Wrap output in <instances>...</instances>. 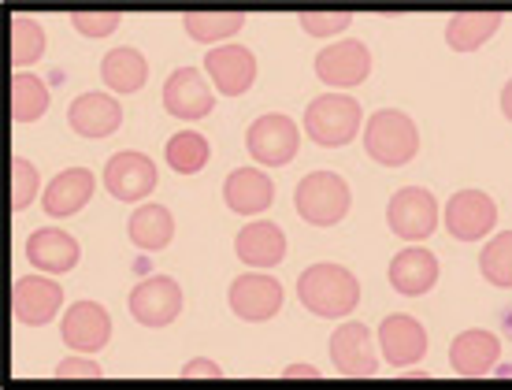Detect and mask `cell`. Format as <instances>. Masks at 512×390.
<instances>
[{
  "label": "cell",
  "instance_id": "obj_1",
  "mask_svg": "<svg viewBox=\"0 0 512 390\" xmlns=\"http://www.w3.org/2000/svg\"><path fill=\"white\" fill-rule=\"evenodd\" d=\"M297 298L316 316H349L360 301L357 275L342 264H312L297 279Z\"/></svg>",
  "mask_w": 512,
  "mask_h": 390
},
{
  "label": "cell",
  "instance_id": "obj_2",
  "mask_svg": "<svg viewBox=\"0 0 512 390\" xmlns=\"http://www.w3.org/2000/svg\"><path fill=\"white\" fill-rule=\"evenodd\" d=\"M364 149L372 156L375 164H383V168H401V164H409L416 149H420V130L412 123L405 112H397V108H379L372 119H368V127H364Z\"/></svg>",
  "mask_w": 512,
  "mask_h": 390
},
{
  "label": "cell",
  "instance_id": "obj_3",
  "mask_svg": "<svg viewBox=\"0 0 512 390\" xmlns=\"http://www.w3.org/2000/svg\"><path fill=\"white\" fill-rule=\"evenodd\" d=\"M360 130V104L346 93H323L308 104L305 134L323 149H342L357 138Z\"/></svg>",
  "mask_w": 512,
  "mask_h": 390
},
{
  "label": "cell",
  "instance_id": "obj_4",
  "mask_svg": "<svg viewBox=\"0 0 512 390\" xmlns=\"http://www.w3.org/2000/svg\"><path fill=\"white\" fill-rule=\"evenodd\" d=\"M349 186L342 175H334V171H312L305 179L297 182V194H294V205H297V216L312 227H334V223L342 220L349 212Z\"/></svg>",
  "mask_w": 512,
  "mask_h": 390
},
{
  "label": "cell",
  "instance_id": "obj_5",
  "mask_svg": "<svg viewBox=\"0 0 512 390\" xmlns=\"http://www.w3.org/2000/svg\"><path fill=\"white\" fill-rule=\"evenodd\" d=\"M245 145H249V156L264 168H282L297 156V145H301V130L290 116H279V112H268L260 116L245 134Z\"/></svg>",
  "mask_w": 512,
  "mask_h": 390
},
{
  "label": "cell",
  "instance_id": "obj_6",
  "mask_svg": "<svg viewBox=\"0 0 512 390\" xmlns=\"http://www.w3.org/2000/svg\"><path fill=\"white\" fill-rule=\"evenodd\" d=\"M386 223H390V231H394L397 238L423 242V238H431L438 227V201L431 197V190H423V186H405V190H397V194L390 197Z\"/></svg>",
  "mask_w": 512,
  "mask_h": 390
},
{
  "label": "cell",
  "instance_id": "obj_7",
  "mask_svg": "<svg viewBox=\"0 0 512 390\" xmlns=\"http://www.w3.org/2000/svg\"><path fill=\"white\" fill-rule=\"evenodd\" d=\"M182 312V290L171 275H149L130 290V316L141 327H167Z\"/></svg>",
  "mask_w": 512,
  "mask_h": 390
},
{
  "label": "cell",
  "instance_id": "obj_8",
  "mask_svg": "<svg viewBox=\"0 0 512 390\" xmlns=\"http://www.w3.org/2000/svg\"><path fill=\"white\" fill-rule=\"evenodd\" d=\"M372 75V49L357 38L334 41L316 52V78L327 86H360Z\"/></svg>",
  "mask_w": 512,
  "mask_h": 390
},
{
  "label": "cell",
  "instance_id": "obj_9",
  "mask_svg": "<svg viewBox=\"0 0 512 390\" xmlns=\"http://www.w3.org/2000/svg\"><path fill=\"white\" fill-rule=\"evenodd\" d=\"M498 227V205L483 190H461L446 205V231L461 242H479Z\"/></svg>",
  "mask_w": 512,
  "mask_h": 390
},
{
  "label": "cell",
  "instance_id": "obj_10",
  "mask_svg": "<svg viewBox=\"0 0 512 390\" xmlns=\"http://www.w3.org/2000/svg\"><path fill=\"white\" fill-rule=\"evenodd\" d=\"M104 190L116 201H141L156 190V164L145 153H116L104 164Z\"/></svg>",
  "mask_w": 512,
  "mask_h": 390
},
{
  "label": "cell",
  "instance_id": "obj_11",
  "mask_svg": "<svg viewBox=\"0 0 512 390\" xmlns=\"http://www.w3.org/2000/svg\"><path fill=\"white\" fill-rule=\"evenodd\" d=\"M164 108L175 119H205L216 108V93L197 67H179L164 82Z\"/></svg>",
  "mask_w": 512,
  "mask_h": 390
},
{
  "label": "cell",
  "instance_id": "obj_12",
  "mask_svg": "<svg viewBox=\"0 0 512 390\" xmlns=\"http://www.w3.org/2000/svg\"><path fill=\"white\" fill-rule=\"evenodd\" d=\"M205 71L223 97L249 93L256 82V56L245 45H219L205 52Z\"/></svg>",
  "mask_w": 512,
  "mask_h": 390
},
{
  "label": "cell",
  "instance_id": "obj_13",
  "mask_svg": "<svg viewBox=\"0 0 512 390\" xmlns=\"http://www.w3.org/2000/svg\"><path fill=\"white\" fill-rule=\"evenodd\" d=\"M64 305V290L52 279H41V275H23L15 279L12 286V312L15 320L26 327H45L60 312Z\"/></svg>",
  "mask_w": 512,
  "mask_h": 390
},
{
  "label": "cell",
  "instance_id": "obj_14",
  "mask_svg": "<svg viewBox=\"0 0 512 390\" xmlns=\"http://www.w3.org/2000/svg\"><path fill=\"white\" fill-rule=\"evenodd\" d=\"M60 335H64V342L71 350L97 353L101 346H108V338H112V316H108V309L97 305V301H75V305H67Z\"/></svg>",
  "mask_w": 512,
  "mask_h": 390
},
{
  "label": "cell",
  "instance_id": "obj_15",
  "mask_svg": "<svg viewBox=\"0 0 512 390\" xmlns=\"http://www.w3.org/2000/svg\"><path fill=\"white\" fill-rule=\"evenodd\" d=\"M331 361L342 376H375L379 372V353L372 346V331L360 320H346L331 335Z\"/></svg>",
  "mask_w": 512,
  "mask_h": 390
},
{
  "label": "cell",
  "instance_id": "obj_16",
  "mask_svg": "<svg viewBox=\"0 0 512 390\" xmlns=\"http://www.w3.org/2000/svg\"><path fill=\"white\" fill-rule=\"evenodd\" d=\"M231 309L249 324H264L282 309V286L271 275H238L231 283Z\"/></svg>",
  "mask_w": 512,
  "mask_h": 390
},
{
  "label": "cell",
  "instance_id": "obj_17",
  "mask_svg": "<svg viewBox=\"0 0 512 390\" xmlns=\"http://www.w3.org/2000/svg\"><path fill=\"white\" fill-rule=\"evenodd\" d=\"M379 346H383V357L390 364L409 368V364L423 361V353H427V331L416 316L394 312L379 324Z\"/></svg>",
  "mask_w": 512,
  "mask_h": 390
},
{
  "label": "cell",
  "instance_id": "obj_18",
  "mask_svg": "<svg viewBox=\"0 0 512 390\" xmlns=\"http://www.w3.org/2000/svg\"><path fill=\"white\" fill-rule=\"evenodd\" d=\"M67 123H71V130L82 134V138L101 142V138H108V134L119 130L123 108H119V101L108 97V93H82V97H75V104H71Z\"/></svg>",
  "mask_w": 512,
  "mask_h": 390
},
{
  "label": "cell",
  "instance_id": "obj_19",
  "mask_svg": "<svg viewBox=\"0 0 512 390\" xmlns=\"http://www.w3.org/2000/svg\"><path fill=\"white\" fill-rule=\"evenodd\" d=\"M501 361V342L498 335H490L483 327L461 331L449 346V364L457 376H487L490 368Z\"/></svg>",
  "mask_w": 512,
  "mask_h": 390
},
{
  "label": "cell",
  "instance_id": "obj_20",
  "mask_svg": "<svg viewBox=\"0 0 512 390\" xmlns=\"http://www.w3.org/2000/svg\"><path fill=\"white\" fill-rule=\"evenodd\" d=\"M438 283V257L431 249L409 246L390 260V286L405 298H420Z\"/></svg>",
  "mask_w": 512,
  "mask_h": 390
},
{
  "label": "cell",
  "instance_id": "obj_21",
  "mask_svg": "<svg viewBox=\"0 0 512 390\" xmlns=\"http://www.w3.org/2000/svg\"><path fill=\"white\" fill-rule=\"evenodd\" d=\"M78 257H82V249H78V242L67 231L41 227V231H34L26 238V260L34 268H41V272H52V275L71 272L78 264Z\"/></svg>",
  "mask_w": 512,
  "mask_h": 390
},
{
  "label": "cell",
  "instance_id": "obj_22",
  "mask_svg": "<svg viewBox=\"0 0 512 390\" xmlns=\"http://www.w3.org/2000/svg\"><path fill=\"white\" fill-rule=\"evenodd\" d=\"M271 197H275V182L260 168H238L223 182V201H227V208L238 212V216L264 212V208L271 205Z\"/></svg>",
  "mask_w": 512,
  "mask_h": 390
},
{
  "label": "cell",
  "instance_id": "obj_23",
  "mask_svg": "<svg viewBox=\"0 0 512 390\" xmlns=\"http://www.w3.org/2000/svg\"><path fill=\"white\" fill-rule=\"evenodd\" d=\"M234 253H238V260L253 264V268H275L286 257V234H282L279 223H249L234 238Z\"/></svg>",
  "mask_w": 512,
  "mask_h": 390
},
{
  "label": "cell",
  "instance_id": "obj_24",
  "mask_svg": "<svg viewBox=\"0 0 512 390\" xmlns=\"http://www.w3.org/2000/svg\"><path fill=\"white\" fill-rule=\"evenodd\" d=\"M93 171L86 168H67L60 171L56 179L45 186V197H41V205L49 216H75L78 208H86V201L93 197Z\"/></svg>",
  "mask_w": 512,
  "mask_h": 390
},
{
  "label": "cell",
  "instance_id": "obj_25",
  "mask_svg": "<svg viewBox=\"0 0 512 390\" xmlns=\"http://www.w3.org/2000/svg\"><path fill=\"white\" fill-rule=\"evenodd\" d=\"M101 78L108 82V90L138 93L145 86V78H149V64H145V56L138 49L119 45V49H112L101 60Z\"/></svg>",
  "mask_w": 512,
  "mask_h": 390
},
{
  "label": "cell",
  "instance_id": "obj_26",
  "mask_svg": "<svg viewBox=\"0 0 512 390\" xmlns=\"http://www.w3.org/2000/svg\"><path fill=\"white\" fill-rule=\"evenodd\" d=\"M505 15L498 12H464V15H453L446 23V41L453 52H472L479 49L483 41H490L498 34V26Z\"/></svg>",
  "mask_w": 512,
  "mask_h": 390
},
{
  "label": "cell",
  "instance_id": "obj_27",
  "mask_svg": "<svg viewBox=\"0 0 512 390\" xmlns=\"http://www.w3.org/2000/svg\"><path fill=\"white\" fill-rule=\"evenodd\" d=\"M175 238V216L167 212L164 205H141L134 216H130V242L138 249H164L167 242Z\"/></svg>",
  "mask_w": 512,
  "mask_h": 390
},
{
  "label": "cell",
  "instance_id": "obj_28",
  "mask_svg": "<svg viewBox=\"0 0 512 390\" xmlns=\"http://www.w3.org/2000/svg\"><path fill=\"white\" fill-rule=\"evenodd\" d=\"M245 23L242 12H186L182 15V26H186V34L193 41H201V45H216V41L231 38L238 34Z\"/></svg>",
  "mask_w": 512,
  "mask_h": 390
},
{
  "label": "cell",
  "instance_id": "obj_29",
  "mask_svg": "<svg viewBox=\"0 0 512 390\" xmlns=\"http://www.w3.org/2000/svg\"><path fill=\"white\" fill-rule=\"evenodd\" d=\"M208 138L197 134V130H182L167 142L164 156H167V168H175L179 175H197V171L208 164Z\"/></svg>",
  "mask_w": 512,
  "mask_h": 390
},
{
  "label": "cell",
  "instance_id": "obj_30",
  "mask_svg": "<svg viewBox=\"0 0 512 390\" xmlns=\"http://www.w3.org/2000/svg\"><path fill=\"white\" fill-rule=\"evenodd\" d=\"M49 112V86L34 75L12 78V119L15 123H34Z\"/></svg>",
  "mask_w": 512,
  "mask_h": 390
},
{
  "label": "cell",
  "instance_id": "obj_31",
  "mask_svg": "<svg viewBox=\"0 0 512 390\" xmlns=\"http://www.w3.org/2000/svg\"><path fill=\"white\" fill-rule=\"evenodd\" d=\"M45 56V30L30 15H12V64L26 67Z\"/></svg>",
  "mask_w": 512,
  "mask_h": 390
},
{
  "label": "cell",
  "instance_id": "obj_32",
  "mask_svg": "<svg viewBox=\"0 0 512 390\" xmlns=\"http://www.w3.org/2000/svg\"><path fill=\"white\" fill-rule=\"evenodd\" d=\"M479 268L490 283L509 290L512 286V231H501L498 238H490L483 253H479Z\"/></svg>",
  "mask_w": 512,
  "mask_h": 390
},
{
  "label": "cell",
  "instance_id": "obj_33",
  "mask_svg": "<svg viewBox=\"0 0 512 390\" xmlns=\"http://www.w3.org/2000/svg\"><path fill=\"white\" fill-rule=\"evenodd\" d=\"M38 186H41V175L38 168L23 160V156H15L12 160V208L15 212H23L34 197H38Z\"/></svg>",
  "mask_w": 512,
  "mask_h": 390
},
{
  "label": "cell",
  "instance_id": "obj_34",
  "mask_svg": "<svg viewBox=\"0 0 512 390\" xmlns=\"http://www.w3.org/2000/svg\"><path fill=\"white\" fill-rule=\"evenodd\" d=\"M349 23H353L349 12H301V26L312 38H334V34L349 30Z\"/></svg>",
  "mask_w": 512,
  "mask_h": 390
},
{
  "label": "cell",
  "instance_id": "obj_35",
  "mask_svg": "<svg viewBox=\"0 0 512 390\" xmlns=\"http://www.w3.org/2000/svg\"><path fill=\"white\" fill-rule=\"evenodd\" d=\"M119 19H123L119 12H75L71 15L75 30L78 34H86V38H108V34L119 26Z\"/></svg>",
  "mask_w": 512,
  "mask_h": 390
},
{
  "label": "cell",
  "instance_id": "obj_36",
  "mask_svg": "<svg viewBox=\"0 0 512 390\" xmlns=\"http://www.w3.org/2000/svg\"><path fill=\"white\" fill-rule=\"evenodd\" d=\"M56 376L60 379H97L104 376L101 364L90 361V357H67V361L56 364Z\"/></svg>",
  "mask_w": 512,
  "mask_h": 390
},
{
  "label": "cell",
  "instance_id": "obj_37",
  "mask_svg": "<svg viewBox=\"0 0 512 390\" xmlns=\"http://www.w3.org/2000/svg\"><path fill=\"white\" fill-rule=\"evenodd\" d=\"M182 376L186 379H208V376H223V368H219L216 361H208V357H193V361H186V368H182Z\"/></svg>",
  "mask_w": 512,
  "mask_h": 390
},
{
  "label": "cell",
  "instance_id": "obj_38",
  "mask_svg": "<svg viewBox=\"0 0 512 390\" xmlns=\"http://www.w3.org/2000/svg\"><path fill=\"white\" fill-rule=\"evenodd\" d=\"M282 376H286V379H320V372H316L312 364H290Z\"/></svg>",
  "mask_w": 512,
  "mask_h": 390
},
{
  "label": "cell",
  "instance_id": "obj_39",
  "mask_svg": "<svg viewBox=\"0 0 512 390\" xmlns=\"http://www.w3.org/2000/svg\"><path fill=\"white\" fill-rule=\"evenodd\" d=\"M501 112H505V119L512 123V78L505 82V90H501Z\"/></svg>",
  "mask_w": 512,
  "mask_h": 390
}]
</instances>
